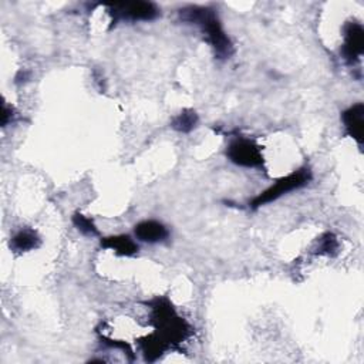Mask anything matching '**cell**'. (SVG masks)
<instances>
[{
    "instance_id": "cell-1",
    "label": "cell",
    "mask_w": 364,
    "mask_h": 364,
    "mask_svg": "<svg viewBox=\"0 0 364 364\" xmlns=\"http://www.w3.org/2000/svg\"><path fill=\"white\" fill-rule=\"evenodd\" d=\"M182 23L195 24L200 28L205 40L210 44L215 55L220 60L229 58L233 53V44L225 33L216 11L212 7L188 6L178 11Z\"/></svg>"
},
{
    "instance_id": "cell-2",
    "label": "cell",
    "mask_w": 364,
    "mask_h": 364,
    "mask_svg": "<svg viewBox=\"0 0 364 364\" xmlns=\"http://www.w3.org/2000/svg\"><path fill=\"white\" fill-rule=\"evenodd\" d=\"M149 306L151 321L155 326L154 334L166 346V348L175 347L189 336V324L175 311L168 299L156 297L149 301Z\"/></svg>"
},
{
    "instance_id": "cell-3",
    "label": "cell",
    "mask_w": 364,
    "mask_h": 364,
    "mask_svg": "<svg viewBox=\"0 0 364 364\" xmlns=\"http://www.w3.org/2000/svg\"><path fill=\"white\" fill-rule=\"evenodd\" d=\"M310 179H311L310 169L300 168V169L289 173L287 176L280 178L274 185H272L270 188H267L266 191L259 193L256 198H253L250 202V208L257 209L266 203H270V202L279 199L280 196L307 185L310 182Z\"/></svg>"
},
{
    "instance_id": "cell-4",
    "label": "cell",
    "mask_w": 364,
    "mask_h": 364,
    "mask_svg": "<svg viewBox=\"0 0 364 364\" xmlns=\"http://www.w3.org/2000/svg\"><path fill=\"white\" fill-rule=\"evenodd\" d=\"M108 13L112 17V24L118 21H149L158 17L159 9L151 1H132L108 4Z\"/></svg>"
},
{
    "instance_id": "cell-5",
    "label": "cell",
    "mask_w": 364,
    "mask_h": 364,
    "mask_svg": "<svg viewBox=\"0 0 364 364\" xmlns=\"http://www.w3.org/2000/svg\"><path fill=\"white\" fill-rule=\"evenodd\" d=\"M226 155L233 164L246 168H259L264 162L260 145L247 138L233 139L228 145Z\"/></svg>"
},
{
    "instance_id": "cell-6",
    "label": "cell",
    "mask_w": 364,
    "mask_h": 364,
    "mask_svg": "<svg viewBox=\"0 0 364 364\" xmlns=\"http://www.w3.org/2000/svg\"><path fill=\"white\" fill-rule=\"evenodd\" d=\"M364 53V30L358 23H347L344 26V44L341 55L347 64H355Z\"/></svg>"
},
{
    "instance_id": "cell-7",
    "label": "cell",
    "mask_w": 364,
    "mask_h": 364,
    "mask_svg": "<svg viewBox=\"0 0 364 364\" xmlns=\"http://www.w3.org/2000/svg\"><path fill=\"white\" fill-rule=\"evenodd\" d=\"M346 132L357 141V144L363 145V134H364V105L357 102L347 108L341 115Z\"/></svg>"
},
{
    "instance_id": "cell-8",
    "label": "cell",
    "mask_w": 364,
    "mask_h": 364,
    "mask_svg": "<svg viewBox=\"0 0 364 364\" xmlns=\"http://www.w3.org/2000/svg\"><path fill=\"white\" fill-rule=\"evenodd\" d=\"M135 236L142 240V242H148V243H156V242H162L168 237L169 232L168 229L158 220H142L138 225H135Z\"/></svg>"
},
{
    "instance_id": "cell-9",
    "label": "cell",
    "mask_w": 364,
    "mask_h": 364,
    "mask_svg": "<svg viewBox=\"0 0 364 364\" xmlns=\"http://www.w3.org/2000/svg\"><path fill=\"white\" fill-rule=\"evenodd\" d=\"M100 245L104 249H112L119 256H134L138 252V245L128 235L102 237Z\"/></svg>"
},
{
    "instance_id": "cell-10",
    "label": "cell",
    "mask_w": 364,
    "mask_h": 364,
    "mask_svg": "<svg viewBox=\"0 0 364 364\" xmlns=\"http://www.w3.org/2000/svg\"><path fill=\"white\" fill-rule=\"evenodd\" d=\"M40 246V237L33 229L18 230L10 240V249L17 253L28 252Z\"/></svg>"
},
{
    "instance_id": "cell-11",
    "label": "cell",
    "mask_w": 364,
    "mask_h": 364,
    "mask_svg": "<svg viewBox=\"0 0 364 364\" xmlns=\"http://www.w3.org/2000/svg\"><path fill=\"white\" fill-rule=\"evenodd\" d=\"M198 114L193 109H183L171 122V127L178 132H191L198 125Z\"/></svg>"
},
{
    "instance_id": "cell-12",
    "label": "cell",
    "mask_w": 364,
    "mask_h": 364,
    "mask_svg": "<svg viewBox=\"0 0 364 364\" xmlns=\"http://www.w3.org/2000/svg\"><path fill=\"white\" fill-rule=\"evenodd\" d=\"M73 223L74 226L82 233V235H87V236H98L100 232L95 226V223L92 222L91 218L88 216H84L82 213H74L73 216Z\"/></svg>"
},
{
    "instance_id": "cell-13",
    "label": "cell",
    "mask_w": 364,
    "mask_h": 364,
    "mask_svg": "<svg viewBox=\"0 0 364 364\" xmlns=\"http://www.w3.org/2000/svg\"><path fill=\"white\" fill-rule=\"evenodd\" d=\"M338 249V242L337 237L333 233H324L320 239H318V245L316 252L320 255H334Z\"/></svg>"
},
{
    "instance_id": "cell-14",
    "label": "cell",
    "mask_w": 364,
    "mask_h": 364,
    "mask_svg": "<svg viewBox=\"0 0 364 364\" xmlns=\"http://www.w3.org/2000/svg\"><path fill=\"white\" fill-rule=\"evenodd\" d=\"M13 121V109L11 107H9L6 102H3V108H1V125L6 127L9 122Z\"/></svg>"
}]
</instances>
